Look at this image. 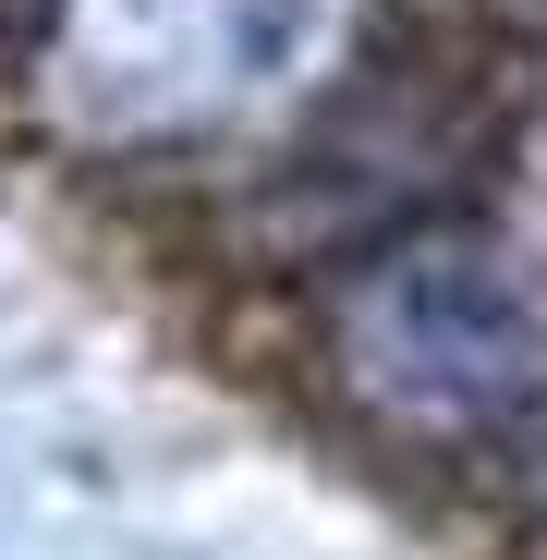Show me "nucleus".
I'll use <instances>...</instances> for the list:
<instances>
[{
	"instance_id": "f257e3e1",
	"label": "nucleus",
	"mask_w": 547,
	"mask_h": 560,
	"mask_svg": "<svg viewBox=\"0 0 547 560\" xmlns=\"http://www.w3.org/2000/svg\"><path fill=\"white\" fill-rule=\"evenodd\" d=\"M353 353L414 415H487L535 365V305L487 244L426 232V244H402L353 280Z\"/></svg>"
},
{
	"instance_id": "f03ea898",
	"label": "nucleus",
	"mask_w": 547,
	"mask_h": 560,
	"mask_svg": "<svg viewBox=\"0 0 547 560\" xmlns=\"http://www.w3.org/2000/svg\"><path fill=\"white\" fill-rule=\"evenodd\" d=\"M341 0H85V49L134 110H231L293 85Z\"/></svg>"
}]
</instances>
